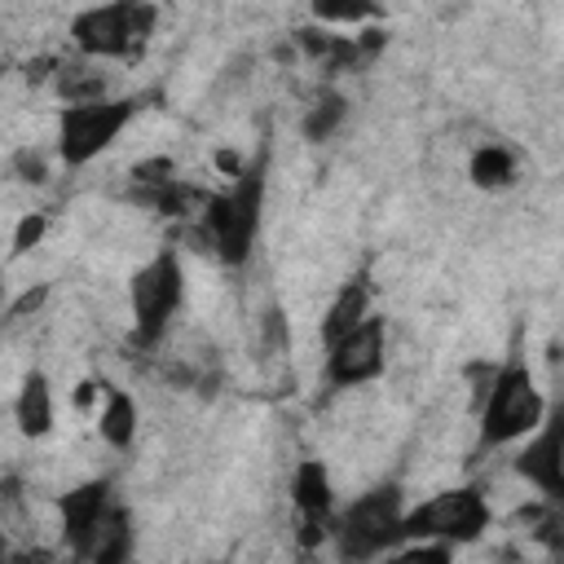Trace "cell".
I'll use <instances>...</instances> for the list:
<instances>
[{
	"mask_svg": "<svg viewBox=\"0 0 564 564\" xmlns=\"http://www.w3.org/2000/svg\"><path fill=\"white\" fill-rule=\"evenodd\" d=\"M546 419V397L520 352H511L502 366L489 370L485 388L476 392V423H480V449H502L538 432Z\"/></svg>",
	"mask_w": 564,
	"mask_h": 564,
	"instance_id": "1",
	"label": "cell"
},
{
	"mask_svg": "<svg viewBox=\"0 0 564 564\" xmlns=\"http://www.w3.org/2000/svg\"><path fill=\"white\" fill-rule=\"evenodd\" d=\"M401 516H405V494L397 480L370 485L366 494H357L344 511H335L330 520V542L339 564H375L388 551L401 546Z\"/></svg>",
	"mask_w": 564,
	"mask_h": 564,
	"instance_id": "2",
	"label": "cell"
},
{
	"mask_svg": "<svg viewBox=\"0 0 564 564\" xmlns=\"http://www.w3.org/2000/svg\"><path fill=\"white\" fill-rule=\"evenodd\" d=\"M198 216H203V238H207L212 256L229 269L247 264L256 234H260V216H264V172L260 167L238 172L234 185L212 194Z\"/></svg>",
	"mask_w": 564,
	"mask_h": 564,
	"instance_id": "3",
	"label": "cell"
},
{
	"mask_svg": "<svg viewBox=\"0 0 564 564\" xmlns=\"http://www.w3.org/2000/svg\"><path fill=\"white\" fill-rule=\"evenodd\" d=\"M494 511L480 485H449L432 498L405 507L401 516V546L405 542H441V546H471L485 538Z\"/></svg>",
	"mask_w": 564,
	"mask_h": 564,
	"instance_id": "4",
	"label": "cell"
},
{
	"mask_svg": "<svg viewBox=\"0 0 564 564\" xmlns=\"http://www.w3.org/2000/svg\"><path fill=\"white\" fill-rule=\"evenodd\" d=\"M159 26V9L141 0H115V4H93L70 18V44L88 62H119L145 48V40Z\"/></svg>",
	"mask_w": 564,
	"mask_h": 564,
	"instance_id": "5",
	"label": "cell"
},
{
	"mask_svg": "<svg viewBox=\"0 0 564 564\" xmlns=\"http://www.w3.org/2000/svg\"><path fill=\"white\" fill-rule=\"evenodd\" d=\"M185 304V264L172 247L154 251L132 278H128V313H132V339L141 348H154L172 317Z\"/></svg>",
	"mask_w": 564,
	"mask_h": 564,
	"instance_id": "6",
	"label": "cell"
},
{
	"mask_svg": "<svg viewBox=\"0 0 564 564\" xmlns=\"http://www.w3.org/2000/svg\"><path fill=\"white\" fill-rule=\"evenodd\" d=\"M141 101L137 97H101V101H79V106H62L57 110V159L66 167H88L93 159H101L123 128L137 119Z\"/></svg>",
	"mask_w": 564,
	"mask_h": 564,
	"instance_id": "7",
	"label": "cell"
},
{
	"mask_svg": "<svg viewBox=\"0 0 564 564\" xmlns=\"http://www.w3.org/2000/svg\"><path fill=\"white\" fill-rule=\"evenodd\" d=\"M383 366H388V322L379 313H370L361 326H352L344 339H335L326 348L322 379L330 388H361V383L379 379Z\"/></svg>",
	"mask_w": 564,
	"mask_h": 564,
	"instance_id": "8",
	"label": "cell"
},
{
	"mask_svg": "<svg viewBox=\"0 0 564 564\" xmlns=\"http://www.w3.org/2000/svg\"><path fill=\"white\" fill-rule=\"evenodd\" d=\"M511 471L533 485L546 502L564 498V414L546 410V419L538 423V432H529L511 458Z\"/></svg>",
	"mask_w": 564,
	"mask_h": 564,
	"instance_id": "9",
	"label": "cell"
},
{
	"mask_svg": "<svg viewBox=\"0 0 564 564\" xmlns=\"http://www.w3.org/2000/svg\"><path fill=\"white\" fill-rule=\"evenodd\" d=\"M291 507L300 520V546H317L335 520V485L322 458H300L291 471Z\"/></svg>",
	"mask_w": 564,
	"mask_h": 564,
	"instance_id": "10",
	"label": "cell"
},
{
	"mask_svg": "<svg viewBox=\"0 0 564 564\" xmlns=\"http://www.w3.org/2000/svg\"><path fill=\"white\" fill-rule=\"evenodd\" d=\"M110 502H115V489H110L106 476L84 480V485L57 494V524H62V546L70 551V560L88 546V538L101 524V516L110 511Z\"/></svg>",
	"mask_w": 564,
	"mask_h": 564,
	"instance_id": "11",
	"label": "cell"
},
{
	"mask_svg": "<svg viewBox=\"0 0 564 564\" xmlns=\"http://www.w3.org/2000/svg\"><path fill=\"white\" fill-rule=\"evenodd\" d=\"M137 551V529H132V511L115 498L110 511L101 516V524L93 529L88 546L75 555V564H132Z\"/></svg>",
	"mask_w": 564,
	"mask_h": 564,
	"instance_id": "12",
	"label": "cell"
},
{
	"mask_svg": "<svg viewBox=\"0 0 564 564\" xmlns=\"http://www.w3.org/2000/svg\"><path fill=\"white\" fill-rule=\"evenodd\" d=\"M13 423L26 441H44L57 423V401H53V383L44 370H26L13 397Z\"/></svg>",
	"mask_w": 564,
	"mask_h": 564,
	"instance_id": "13",
	"label": "cell"
},
{
	"mask_svg": "<svg viewBox=\"0 0 564 564\" xmlns=\"http://www.w3.org/2000/svg\"><path fill=\"white\" fill-rule=\"evenodd\" d=\"M366 317H370V286H366V282H344V286L330 295L317 335H322V344L330 348L335 339H344V335H348L352 326H361Z\"/></svg>",
	"mask_w": 564,
	"mask_h": 564,
	"instance_id": "14",
	"label": "cell"
},
{
	"mask_svg": "<svg viewBox=\"0 0 564 564\" xmlns=\"http://www.w3.org/2000/svg\"><path fill=\"white\" fill-rule=\"evenodd\" d=\"M53 88L66 106H79V101H101L110 97V79H106V66L101 62H88V57H70V62H57L53 70Z\"/></svg>",
	"mask_w": 564,
	"mask_h": 564,
	"instance_id": "15",
	"label": "cell"
},
{
	"mask_svg": "<svg viewBox=\"0 0 564 564\" xmlns=\"http://www.w3.org/2000/svg\"><path fill=\"white\" fill-rule=\"evenodd\" d=\"M97 432L110 449H132L137 441V401L128 388L106 383L101 388V414H97Z\"/></svg>",
	"mask_w": 564,
	"mask_h": 564,
	"instance_id": "16",
	"label": "cell"
},
{
	"mask_svg": "<svg viewBox=\"0 0 564 564\" xmlns=\"http://www.w3.org/2000/svg\"><path fill=\"white\" fill-rule=\"evenodd\" d=\"M467 176H471L476 189H507V185H516L520 163H516V154H511L507 145L489 141V145H476V150H471Z\"/></svg>",
	"mask_w": 564,
	"mask_h": 564,
	"instance_id": "17",
	"label": "cell"
},
{
	"mask_svg": "<svg viewBox=\"0 0 564 564\" xmlns=\"http://www.w3.org/2000/svg\"><path fill=\"white\" fill-rule=\"evenodd\" d=\"M344 119H348V97H339V93H322V97L308 106V115L300 119V132H304L308 141H330V137L339 132Z\"/></svg>",
	"mask_w": 564,
	"mask_h": 564,
	"instance_id": "18",
	"label": "cell"
},
{
	"mask_svg": "<svg viewBox=\"0 0 564 564\" xmlns=\"http://www.w3.org/2000/svg\"><path fill=\"white\" fill-rule=\"evenodd\" d=\"M375 564H454V546H441V542H405V546L388 551Z\"/></svg>",
	"mask_w": 564,
	"mask_h": 564,
	"instance_id": "19",
	"label": "cell"
},
{
	"mask_svg": "<svg viewBox=\"0 0 564 564\" xmlns=\"http://www.w3.org/2000/svg\"><path fill=\"white\" fill-rule=\"evenodd\" d=\"M44 229H48V216H44V212H26V216L18 220V229H13V256H26V251L44 238Z\"/></svg>",
	"mask_w": 564,
	"mask_h": 564,
	"instance_id": "20",
	"label": "cell"
},
{
	"mask_svg": "<svg viewBox=\"0 0 564 564\" xmlns=\"http://www.w3.org/2000/svg\"><path fill=\"white\" fill-rule=\"evenodd\" d=\"M18 167H22V181H44V154L40 150H18Z\"/></svg>",
	"mask_w": 564,
	"mask_h": 564,
	"instance_id": "21",
	"label": "cell"
},
{
	"mask_svg": "<svg viewBox=\"0 0 564 564\" xmlns=\"http://www.w3.org/2000/svg\"><path fill=\"white\" fill-rule=\"evenodd\" d=\"M0 564H18V551H13V542H9L4 529H0Z\"/></svg>",
	"mask_w": 564,
	"mask_h": 564,
	"instance_id": "22",
	"label": "cell"
},
{
	"mask_svg": "<svg viewBox=\"0 0 564 564\" xmlns=\"http://www.w3.org/2000/svg\"><path fill=\"white\" fill-rule=\"evenodd\" d=\"M0 308H4V269H0Z\"/></svg>",
	"mask_w": 564,
	"mask_h": 564,
	"instance_id": "23",
	"label": "cell"
},
{
	"mask_svg": "<svg viewBox=\"0 0 564 564\" xmlns=\"http://www.w3.org/2000/svg\"><path fill=\"white\" fill-rule=\"evenodd\" d=\"M0 79H4V57H0Z\"/></svg>",
	"mask_w": 564,
	"mask_h": 564,
	"instance_id": "24",
	"label": "cell"
},
{
	"mask_svg": "<svg viewBox=\"0 0 564 564\" xmlns=\"http://www.w3.org/2000/svg\"><path fill=\"white\" fill-rule=\"evenodd\" d=\"M212 564H225V560H212Z\"/></svg>",
	"mask_w": 564,
	"mask_h": 564,
	"instance_id": "25",
	"label": "cell"
}]
</instances>
